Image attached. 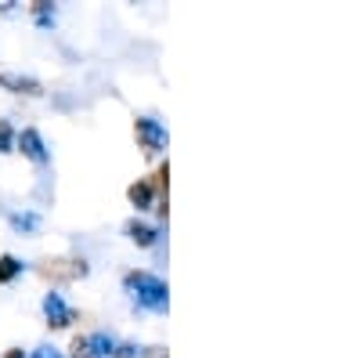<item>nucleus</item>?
<instances>
[{"mask_svg": "<svg viewBox=\"0 0 361 358\" xmlns=\"http://www.w3.org/2000/svg\"><path fill=\"white\" fill-rule=\"evenodd\" d=\"M127 290H134L137 304L152 308V311H166V282L148 275V272H127Z\"/></svg>", "mask_w": 361, "mask_h": 358, "instance_id": "obj_1", "label": "nucleus"}, {"mask_svg": "<svg viewBox=\"0 0 361 358\" xmlns=\"http://www.w3.org/2000/svg\"><path fill=\"white\" fill-rule=\"evenodd\" d=\"M15 148H18L25 160H33L37 167H47L51 163V148H47V141H44V134L37 127H25L22 134H15Z\"/></svg>", "mask_w": 361, "mask_h": 358, "instance_id": "obj_2", "label": "nucleus"}, {"mask_svg": "<svg viewBox=\"0 0 361 358\" xmlns=\"http://www.w3.org/2000/svg\"><path fill=\"white\" fill-rule=\"evenodd\" d=\"M37 272L44 275V279H58V282H66V279H83L90 268H87V261L80 257V261H66V257H47V261H40V268Z\"/></svg>", "mask_w": 361, "mask_h": 358, "instance_id": "obj_3", "label": "nucleus"}, {"mask_svg": "<svg viewBox=\"0 0 361 358\" xmlns=\"http://www.w3.org/2000/svg\"><path fill=\"white\" fill-rule=\"evenodd\" d=\"M44 315H47V326H51V330H66V326L76 322V311L66 304L62 293H47V297H44Z\"/></svg>", "mask_w": 361, "mask_h": 358, "instance_id": "obj_4", "label": "nucleus"}, {"mask_svg": "<svg viewBox=\"0 0 361 358\" xmlns=\"http://www.w3.org/2000/svg\"><path fill=\"white\" fill-rule=\"evenodd\" d=\"M134 134H137L141 148H148V153H156V148L166 145V127L156 124L152 116H137V119H134Z\"/></svg>", "mask_w": 361, "mask_h": 358, "instance_id": "obj_5", "label": "nucleus"}, {"mask_svg": "<svg viewBox=\"0 0 361 358\" xmlns=\"http://www.w3.org/2000/svg\"><path fill=\"white\" fill-rule=\"evenodd\" d=\"M22 261L15 257V253H0V286H8V282H15L18 275H22Z\"/></svg>", "mask_w": 361, "mask_h": 358, "instance_id": "obj_6", "label": "nucleus"}, {"mask_svg": "<svg viewBox=\"0 0 361 358\" xmlns=\"http://www.w3.org/2000/svg\"><path fill=\"white\" fill-rule=\"evenodd\" d=\"M127 199L137 206V210H145V206L152 203V185H148V181H137V185H130V189H127Z\"/></svg>", "mask_w": 361, "mask_h": 358, "instance_id": "obj_7", "label": "nucleus"}, {"mask_svg": "<svg viewBox=\"0 0 361 358\" xmlns=\"http://www.w3.org/2000/svg\"><path fill=\"white\" fill-rule=\"evenodd\" d=\"M4 87H11L18 95H40V83L29 80V76H4Z\"/></svg>", "mask_w": 361, "mask_h": 358, "instance_id": "obj_8", "label": "nucleus"}, {"mask_svg": "<svg viewBox=\"0 0 361 358\" xmlns=\"http://www.w3.org/2000/svg\"><path fill=\"white\" fill-rule=\"evenodd\" d=\"M127 235L134 239L137 246H152V243H156V232L148 228V225H137V221H130V225H127Z\"/></svg>", "mask_w": 361, "mask_h": 358, "instance_id": "obj_9", "label": "nucleus"}, {"mask_svg": "<svg viewBox=\"0 0 361 358\" xmlns=\"http://www.w3.org/2000/svg\"><path fill=\"white\" fill-rule=\"evenodd\" d=\"M15 127L8 124V119H0V153H15Z\"/></svg>", "mask_w": 361, "mask_h": 358, "instance_id": "obj_10", "label": "nucleus"}, {"mask_svg": "<svg viewBox=\"0 0 361 358\" xmlns=\"http://www.w3.org/2000/svg\"><path fill=\"white\" fill-rule=\"evenodd\" d=\"M11 225H15L18 232H37L40 217H37V214H11Z\"/></svg>", "mask_w": 361, "mask_h": 358, "instance_id": "obj_11", "label": "nucleus"}, {"mask_svg": "<svg viewBox=\"0 0 361 358\" xmlns=\"http://www.w3.org/2000/svg\"><path fill=\"white\" fill-rule=\"evenodd\" d=\"M73 358H94V351H90L87 337H76V340H73Z\"/></svg>", "mask_w": 361, "mask_h": 358, "instance_id": "obj_12", "label": "nucleus"}, {"mask_svg": "<svg viewBox=\"0 0 361 358\" xmlns=\"http://www.w3.org/2000/svg\"><path fill=\"white\" fill-rule=\"evenodd\" d=\"M33 358H62V351H58V347H47V344H44V347H37V351H33Z\"/></svg>", "mask_w": 361, "mask_h": 358, "instance_id": "obj_13", "label": "nucleus"}, {"mask_svg": "<svg viewBox=\"0 0 361 358\" xmlns=\"http://www.w3.org/2000/svg\"><path fill=\"white\" fill-rule=\"evenodd\" d=\"M4 358H25V351H22V347H8Z\"/></svg>", "mask_w": 361, "mask_h": 358, "instance_id": "obj_14", "label": "nucleus"}, {"mask_svg": "<svg viewBox=\"0 0 361 358\" xmlns=\"http://www.w3.org/2000/svg\"><path fill=\"white\" fill-rule=\"evenodd\" d=\"M0 87H4V73H0Z\"/></svg>", "mask_w": 361, "mask_h": 358, "instance_id": "obj_15", "label": "nucleus"}]
</instances>
